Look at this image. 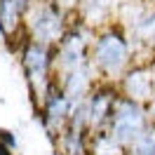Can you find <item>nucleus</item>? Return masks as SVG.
Returning a JSON list of instances; mask_svg holds the SVG:
<instances>
[{
  "instance_id": "1",
  "label": "nucleus",
  "mask_w": 155,
  "mask_h": 155,
  "mask_svg": "<svg viewBox=\"0 0 155 155\" xmlns=\"http://www.w3.org/2000/svg\"><path fill=\"white\" fill-rule=\"evenodd\" d=\"M134 40L120 24H108L94 33L92 42V68L104 82H120L134 66Z\"/></svg>"
},
{
  "instance_id": "2",
  "label": "nucleus",
  "mask_w": 155,
  "mask_h": 155,
  "mask_svg": "<svg viewBox=\"0 0 155 155\" xmlns=\"http://www.w3.org/2000/svg\"><path fill=\"white\" fill-rule=\"evenodd\" d=\"M68 12H64L54 0H38L24 21V33L33 42H42L49 47H57L61 38L71 28Z\"/></svg>"
},
{
  "instance_id": "3",
  "label": "nucleus",
  "mask_w": 155,
  "mask_h": 155,
  "mask_svg": "<svg viewBox=\"0 0 155 155\" xmlns=\"http://www.w3.org/2000/svg\"><path fill=\"white\" fill-rule=\"evenodd\" d=\"M19 57H21V68H24L28 89L33 94V101H38V99H42L49 82L54 80L52 71L57 68V49L26 38L21 42Z\"/></svg>"
},
{
  "instance_id": "4",
  "label": "nucleus",
  "mask_w": 155,
  "mask_h": 155,
  "mask_svg": "<svg viewBox=\"0 0 155 155\" xmlns=\"http://www.w3.org/2000/svg\"><path fill=\"white\" fill-rule=\"evenodd\" d=\"M92 42H94V35H92L89 26H85L82 21L71 24L66 35L54 47L57 49V73L59 75H66L71 71L89 66L92 64L89 61V57H92Z\"/></svg>"
},
{
  "instance_id": "5",
  "label": "nucleus",
  "mask_w": 155,
  "mask_h": 155,
  "mask_svg": "<svg viewBox=\"0 0 155 155\" xmlns=\"http://www.w3.org/2000/svg\"><path fill=\"white\" fill-rule=\"evenodd\" d=\"M150 122L153 120H150L143 104H136V101H132L127 97H120L115 104V110H113V117H110V125H108L106 134L120 148H127Z\"/></svg>"
},
{
  "instance_id": "6",
  "label": "nucleus",
  "mask_w": 155,
  "mask_h": 155,
  "mask_svg": "<svg viewBox=\"0 0 155 155\" xmlns=\"http://www.w3.org/2000/svg\"><path fill=\"white\" fill-rule=\"evenodd\" d=\"M71 113H73V104L64 94L59 78H54L40 99V122H42L49 139L61 136V132L66 129L68 120H71Z\"/></svg>"
},
{
  "instance_id": "7",
  "label": "nucleus",
  "mask_w": 155,
  "mask_h": 155,
  "mask_svg": "<svg viewBox=\"0 0 155 155\" xmlns=\"http://www.w3.org/2000/svg\"><path fill=\"white\" fill-rule=\"evenodd\" d=\"M122 97L120 94V87L115 82H97V87L92 89V94L87 99V113H89V129H92V136L97 134H106L108 125H110V117H113V110H115L117 99Z\"/></svg>"
},
{
  "instance_id": "8",
  "label": "nucleus",
  "mask_w": 155,
  "mask_h": 155,
  "mask_svg": "<svg viewBox=\"0 0 155 155\" xmlns=\"http://www.w3.org/2000/svg\"><path fill=\"white\" fill-rule=\"evenodd\" d=\"M120 94L132 99L136 104H150L155 101V71L153 64H134L117 82Z\"/></svg>"
},
{
  "instance_id": "9",
  "label": "nucleus",
  "mask_w": 155,
  "mask_h": 155,
  "mask_svg": "<svg viewBox=\"0 0 155 155\" xmlns=\"http://www.w3.org/2000/svg\"><path fill=\"white\" fill-rule=\"evenodd\" d=\"M35 2L38 0H0V35H2V40L12 42L19 33H24L26 14Z\"/></svg>"
},
{
  "instance_id": "10",
  "label": "nucleus",
  "mask_w": 155,
  "mask_h": 155,
  "mask_svg": "<svg viewBox=\"0 0 155 155\" xmlns=\"http://www.w3.org/2000/svg\"><path fill=\"white\" fill-rule=\"evenodd\" d=\"M59 85L64 89V94L68 97V101L75 106V104H82V101L89 99L92 89L97 87V73L89 64L85 68H78V71H71L66 75H61Z\"/></svg>"
},
{
  "instance_id": "11",
  "label": "nucleus",
  "mask_w": 155,
  "mask_h": 155,
  "mask_svg": "<svg viewBox=\"0 0 155 155\" xmlns=\"http://www.w3.org/2000/svg\"><path fill=\"white\" fill-rule=\"evenodd\" d=\"M122 0H80L78 14L80 21L89 28H104L108 24H113V14L120 10Z\"/></svg>"
},
{
  "instance_id": "12",
  "label": "nucleus",
  "mask_w": 155,
  "mask_h": 155,
  "mask_svg": "<svg viewBox=\"0 0 155 155\" xmlns=\"http://www.w3.org/2000/svg\"><path fill=\"white\" fill-rule=\"evenodd\" d=\"M89 127L80 125H66V129L59 136V146L64 155H92L89 150Z\"/></svg>"
},
{
  "instance_id": "13",
  "label": "nucleus",
  "mask_w": 155,
  "mask_h": 155,
  "mask_svg": "<svg viewBox=\"0 0 155 155\" xmlns=\"http://www.w3.org/2000/svg\"><path fill=\"white\" fill-rule=\"evenodd\" d=\"M125 155H155V125L153 122L125 148Z\"/></svg>"
},
{
  "instance_id": "14",
  "label": "nucleus",
  "mask_w": 155,
  "mask_h": 155,
  "mask_svg": "<svg viewBox=\"0 0 155 155\" xmlns=\"http://www.w3.org/2000/svg\"><path fill=\"white\" fill-rule=\"evenodd\" d=\"M0 143H5L7 148H12V150H17V146H19V141H17V134H14L12 129H5V127H0Z\"/></svg>"
},
{
  "instance_id": "15",
  "label": "nucleus",
  "mask_w": 155,
  "mask_h": 155,
  "mask_svg": "<svg viewBox=\"0 0 155 155\" xmlns=\"http://www.w3.org/2000/svg\"><path fill=\"white\" fill-rule=\"evenodd\" d=\"M0 155H14V150H12V148H7L5 143H0Z\"/></svg>"
}]
</instances>
